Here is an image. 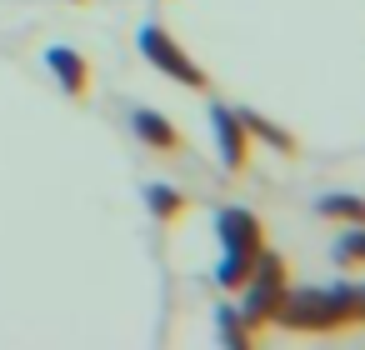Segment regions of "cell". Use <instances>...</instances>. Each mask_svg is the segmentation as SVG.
<instances>
[{"label": "cell", "instance_id": "5", "mask_svg": "<svg viewBox=\"0 0 365 350\" xmlns=\"http://www.w3.org/2000/svg\"><path fill=\"white\" fill-rule=\"evenodd\" d=\"M130 135H135L145 150H155V155H180V150H185L180 125H175L170 115L150 110V105H135V110H130Z\"/></svg>", "mask_w": 365, "mask_h": 350}, {"label": "cell", "instance_id": "9", "mask_svg": "<svg viewBox=\"0 0 365 350\" xmlns=\"http://www.w3.org/2000/svg\"><path fill=\"white\" fill-rule=\"evenodd\" d=\"M235 115H240L245 135H250V140H260L265 150H280V155H295V150H300V140H295L290 130H280L275 120H265L260 110H235Z\"/></svg>", "mask_w": 365, "mask_h": 350}, {"label": "cell", "instance_id": "11", "mask_svg": "<svg viewBox=\"0 0 365 350\" xmlns=\"http://www.w3.org/2000/svg\"><path fill=\"white\" fill-rule=\"evenodd\" d=\"M315 215H325V220H345V225H360L365 205H360V195H320V200H315Z\"/></svg>", "mask_w": 365, "mask_h": 350}, {"label": "cell", "instance_id": "10", "mask_svg": "<svg viewBox=\"0 0 365 350\" xmlns=\"http://www.w3.org/2000/svg\"><path fill=\"white\" fill-rule=\"evenodd\" d=\"M255 255H260V250H225V255H220V265H215V285L235 295V290L255 275Z\"/></svg>", "mask_w": 365, "mask_h": 350}, {"label": "cell", "instance_id": "8", "mask_svg": "<svg viewBox=\"0 0 365 350\" xmlns=\"http://www.w3.org/2000/svg\"><path fill=\"white\" fill-rule=\"evenodd\" d=\"M145 205H150V220L155 225H180L185 215H190V200H185V190H175V185H165V180H150L145 185Z\"/></svg>", "mask_w": 365, "mask_h": 350}, {"label": "cell", "instance_id": "3", "mask_svg": "<svg viewBox=\"0 0 365 350\" xmlns=\"http://www.w3.org/2000/svg\"><path fill=\"white\" fill-rule=\"evenodd\" d=\"M140 56L160 71V76H170L175 86H185V91H210V76L195 66V56L165 31V26H140Z\"/></svg>", "mask_w": 365, "mask_h": 350}, {"label": "cell", "instance_id": "2", "mask_svg": "<svg viewBox=\"0 0 365 350\" xmlns=\"http://www.w3.org/2000/svg\"><path fill=\"white\" fill-rule=\"evenodd\" d=\"M290 285V265H285V255H275V250H265L260 245V255H255V275L235 290L240 295V320H245V330L255 335V330H265L270 325V315H275V300H280V290Z\"/></svg>", "mask_w": 365, "mask_h": 350}, {"label": "cell", "instance_id": "13", "mask_svg": "<svg viewBox=\"0 0 365 350\" xmlns=\"http://www.w3.org/2000/svg\"><path fill=\"white\" fill-rule=\"evenodd\" d=\"M330 255H335V265H340V270H360V255H365V230H360V225H350V230L335 240V250H330Z\"/></svg>", "mask_w": 365, "mask_h": 350}, {"label": "cell", "instance_id": "14", "mask_svg": "<svg viewBox=\"0 0 365 350\" xmlns=\"http://www.w3.org/2000/svg\"><path fill=\"white\" fill-rule=\"evenodd\" d=\"M71 6H91V0H71Z\"/></svg>", "mask_w": 365, "mask_h": 350}, {"label": "cell", "instance_id": "6", "mask_svg": "<svg viewBox=\"0 0 365 350\" xmlns=\"http://www.w3.org/2000/svg\"><path fill=\"white\" fill-rule=\"evenodd\" d=\"M46 71L56 76V86H61L71 101H91L96 76H91V61H86L81 51H71V46H51V51H46Z\"/></svg>", "mask_w": 365, "mask_h": 350}, {"label": "cell", "instance_id": "7", "mask_svg": "<svg viewBox=\"0 0 365 350\" xmlns=\"http://www.w3.org/2000/svg\"><path fill=\"white\" fill-rule=\"evenodd\" d=\"M215 235H220L225 250H260L265 245V220L245 205H225L215 215Z\"/></svg>", "mask_w": 365, "mask_h": 350}, {"label": "cell", "instance_id": "1", "mask_svg": "<svg viewBox=\"0 0 365 350\" xmlns=\"http://www.w3.org/2000/svg\"><path fill=\"white\" fill-rule=\"evenodd\" d=\"M365 320V300L355 280H335V285H300V290H280L270 325L290 330V335H340V330H360Z\"/></svg>", "mask_w": 365, "mask_h": 350}, {"label": "cell", "instance_id": "4", "mask_svg": "<svg viewBox=\"0 0 365 350\" xmlns=\"http://www.w3.org/2000/svg\"><path fill=\"white\" fill-rule=\"evenodd\" d=\"M210 140H215V155H220L225 175H245L250 170L255 140L245 135V125H240V115L230 105H210Z\"/></svg>", "mask_w": 365, "mask_h": 350}, {"label": "cell", "instance_id": "12", "mask_svg": "<svg viewBox=\"0 0 365 350\" xmlns=\"http://www.w3.org/2000/svg\"><path fill=\"white\" fill-rule=\"evenodd\" d=\"M215 325H220V340H225L230 350H250V340H255V335L245 330V320H240V310H235V305H220V310H215Z\"/></svg>", "mask_w": 365, "mask_h": 350}]
</instances>
